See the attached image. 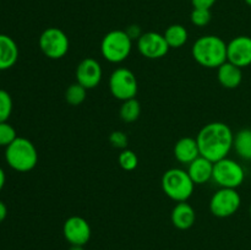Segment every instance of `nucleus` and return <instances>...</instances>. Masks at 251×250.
<instances>
[{"label": "nucleus", "mask_w": 251, "mask_h": 250, "mask_svg": "<svg viewBox=\"0 0 251 250\" xmlns=\"http://www.w3.org/2000/svg\"><path fill=\"white\" fill-rule=\"evenodd\" d=\"M196 141L200 150V156L215 163L228 157L233 149L234 134L226 123L213 122L201 127L196 136Z\"/></svg>", "instance_id": "nucleus-1"}, {"label": "nucleus", "mask_w": 251, "mask_h": 250, "mask_svg": "<svg viewBox=\"0 0 251 250\" xmlns=\"http://www.w3.org/2000/svg\"><path fill=\"white\" fill-rule=\"evenodd\" d=\"M191 54L199 65L207 69H218L227 61V43L218 36H202L195 41Z\"/></svg>", "instance_id": "nucleus-2"}, {"label": "nucleus", "mask_w": 251, "mask_h": 250, "mask_svg": "<svg viewBox=\"0 0 251 250\" xmlns=\"http://www.w3.org/2000/svg\"><path fill=\"white\" fill-rule=\"evenodd\" d=\"M5 161L14 171L27 173L38 163V152L31 140L17 136L14 142L5 147Z\"/></svg>", "instance_id": "nucleus-3"}, {"label": "nucleus", "mask_w": 251, "mask_h": 250, "mask_svg": "<svg viewBox=\"0 0 251 250\" xmlns=\"http://www.w3.org/2000/svg\"><path fill=\"white\" fill-rule=\"evenodd\" d=\"M161 184L163 193L176 202L188 201L195 188V183L190 178L188 171L181 168H172L164 172Z\"/></svg>", "instance_id": "nucleus-4"}, {"label": "nucleus", "mask_w": 251, "mask_h": 250, "mask_svg": "<svg viewBox=\"0 0 251 250\" xmlns=\"http://www.w3.org/2000/svg\"><path fill=\"white\" fill-rule=\"evenodd\" d=\"M132 49V39L125 29L109 31L100 42V53L112 64L123 63L129 58Z\"/></svg>", "instance_id": "nucleus-5"}, {"label": "nucleus", "mask_w": 251, "mask_h": 250, "mask_svg": "<svg viewBox=\"0 0 251 250\" xmlns=\"http://www.w3.org/2000/svg\"><path fill=\"white\" fill-rule=\"evenodd\" d=\"M212 180L220 188L238 189L244 183L245 171L239 162L226 157L213 164Z\"/></svg>", "instance_id": "nucleus-6"}, {"label": "nucleus", "mask_w": 251, "mask_h": 250, "mask_svg": "<svg viewBox=\"0 0 251 250\" xmlns=\"http://www.w3.org/2000/svg\"><path fill=\"white\" fill-rule=\"evenodd\" d=\"M38 46L42 53L49 59L58 60L64 58L69 51L70 42L63 29L58 27H48L42 32L38 39Z\"/></svg>", "instance_id": "nucleus-7"}, {"label": "nucleus", "mask_w": 251, "mask_h": 250, "mask_svg": "<svg viewBox=\"0 0 251 250\" xmlns=\"http://www.w3.org/2000/svg\"><path fill=\"white\" fill-rule=\"evenodd\" d=\"M110 93L117 100H124L136 98L139 83L135 74L126 68H118L109 77Z\"/></svg>", "instance_id": "nucleus-8"}, {"label": "nucleus", "mask_w": 251, "mask_h": 250, "mask_svg": "<svg viewBox=\"0 0 251 250\" xmlns=\"http://www.w3.org/2000/svg\"><path fill=\"white\" fill-rule=\"evenodd\" d=\"M242 205V198L237 189L220 188L210 200V211L218 218H227L237 213Z\"/></svg>", "instance_id": "nucleus-9"}, {"label": "nucleus", "mask_w": 251, "mask_h": 250, "mask_svg": "<svg viewBox=\"0 0 251 250\" xmlns=\"http://www.w3.org/2000/svg\"><path fill=\"white\" fill-rule=\"evenodd\" d=\"M137 49L142 56L156 60L166 56L171 48L163 34L150 31L142 33V36L137 39Z\"/></svg>", "instance_id": "nucleus-10"}, {"label": "nucleus", "mask_w": 251, "mask_h": 250, "mask_svg": "<svg viewBox=\"0 0 251 250\" xmlns=\"http://www.w3.org/2000/svg\"><path fill=\"white\" fill-rule=\"evenodd\" d=\"M63 234L70 245H85L90 242L91 225L87 221L80 216H71L64 222Z\"/></svg>", "instance_id": "nucleus-11"}, {"label": "nucleus", "mask_w": 251, "mask_h": 250, "mask_svg": "<svg viewBox=\"0 0 251 250\" xmlns=\"http://www.w3.org/2000/svg\"><path fill=\"white\" fill-rule=\"evenodd\" d=\"M102 66L95 58L82 59L76 68V82L82 85L86 90L97 87L102 81Z\"/></svg>", "instance_id": "nucleus-12"}, {"label": "nucleus", "mask_w": 251, "mask_h": 250, "mask_svg": "<svg viewBox=\"0 0 251 250\" xmlns=\"http://www.w3.org/2000/svg\"><path fill=\"white\" fill-rule=\"evenodd\" d=\"M227 61L240 69L251 65V37L238 36L227 43Z\"/></svg>", "instance_id": "nucleus-13"}, {"label": "nucleus", "mask_w": 251, "mask_h": 250, "mask_svg": "<svg viewBox=\"0 0 251 250\" xmlns=\"http://www.w3.org/2000/svg\"><path fill=\"white\" fill-rule=\"evenodd\" d=\"M171 220L174 227L180 230H186L195 225L196 212L193 206L188 203V201L176 202L172 210Z\"/></svg>", "instance_id": "nucleus-14"}, {"label": "nucleus", "mask_w": 251, "mask_h": 250, "mask_svg": "<svg viewBox=\"0 0 251 250\" xmlns=\"http://www.w3.org/2000/svg\"><path fill=\"white\" fill-rule=\"evenodd\" d=\"M199 156H200V150L196 137L195 139L190 136L181 137L174 145V157L180 163L190 164Z\"/></svg>", "instance_id": "nucleus-15"}, {"label": "nucleus", "mask_w": 251, "mask_h": 250, "mask_svg": "<svg viewBox=\"0 0 251 250\" xmlns=\"http://www.w3.org/2000/svg\"><path fill=\"white\" fill-rule=\"evenodd\" d=\"M19 59V47L14 38L0 33V71L9 70Z\"/></svg>", "instance_id": "nucleus-16"}, {"label": "nucleus", "mask_w": 251, "mask_h": 250, "mask_svg": "<svg viewBox=\"0 0 251 250\" xmlns=\"http://www.w3.org/2000/svg\"><path fill=\"white\" fill-rule=\"evenodd\" d=\"M217 78L222 87L234 90L239 87L243 81V69L229 61H226L217 69Z\"/></svg>", "instance_id": "nucleus-17"}, {"label": "nucleus", "mask_w": 251, "mask_h": 250, "mask_svg": "<svg viewBox=\"0 0 251 250\" xmlns=\"http://www.w3.org/2000/svg\"><path fill=\"white\" fill-rule=\"evenodd\" d=\"M213 164H215L213 162L202 156H199L190 164H188V173L195 185L196 184H205L212 179Z\"/></svg>", "instance_id": "nucleus-18"}, {"label": "nucleus", "mask_w": 251, "mask_h": 250, "mask_svg": "<svg viewBox=\"0 0 251 250\" xmlns=\"http://www.w3.org/2000/svg\"><path fill=\"white\" fill-rule=\"evenodd\" d=\"M233 149L245 161H251V129H242L234 135Z\"/></svg>", "instance_id": "nucleus-19"}, {"label": "nucleus", "mask_w": 251, "mask_h": 250, "mask_svg": "<svg viewBox=\"0 0 251 250\" xmlns=\"http://www.w3.org/2000/svg\"><path fill=\"white\" fill-rule=\"evenodd\" d=\"M169 48H181L188 42V29L183 25H171L163 33Z\"/></svg>", "instance_id": "nucleus-20"}, {"label": "nucleus", "mask_w": 251, "mask_h": 250, "mask_svg": "<svg viewBox=\"0 0 251 250\" xmlns=\"http://www.w3.org/2000/svg\"><path fill=\"white\" fill-rule=\"evenodd\" d=\"M141 114V105L136 98L124 100L120 107L119 115L120 119L124 123H134L136 122Z\"/></svg>", "instance_id": "nucleus-21"}, {"label": "nucleus", "mask_w": 251, "mask_h": 250, "mask_svg": "<svg viewBox=\"0 0 251 250\" xmlns=\"http://www.w3.org/2000/svg\"><path fill=\"white\" fill-rule=\"evenodd\" d=\"M87 96V90L78 82L71 83L65 91V100L73 107L82 104Z\"/></svg>", "instance_id": "nucleus-22"}, {"label": "nucleus", "mask_w": 251, "mask_h": 250, "mask_svg": "<svg viewBox=\"0 0 251 250\" xmlns=\"http://www.w3.org/2000/svg\"><path fill=\"white\" fill-rule=\"evenodd\" d=\"M118 162H119V166L124 171L131 172L136 169L137 164H139V158H137L136 153L132 150L125 149L122 150V152H120L119 157H118Z\"/></svg>", "instance_id": "nucleus-23"}, {"label": "nucleus", "mask_w": 251, "mask_h": 250, "mask_svg": "<svg viewBox=\"0 0 251 250\" xmlns=\"http://www.w3.org/2000/svg\"><path fill=\"white\" fill-rule=\"evenodd\" d=\"M12 98L10 93L5 90H0V123L7 122L12 113Z\"/></svg>", "instance_id": "nucleus-24"}, {"label": "nucleus", "mask_w": 251, "mask_h": 250, "mask_svg": "<svg viewBox=\"0 0 251 250\" xmlns=\"http://www.w3.org/2000/svg\"><path fill=\"white\" fill-rule=\"evenodd\" d=\"M212 19L210 9H201V7H194L190 14L191 24L198 27L207 26Z\"/></svg>", "instance_id": "nucleus-25"}, {"label": "nucleus", "mask_w": 251, "mask_h": 250, "mask_svg": "<svg viewBox=\"0 0 251 250\" xmlns=\"http://www.w3.org/2000/svg\"><path fill=\"white\" fill-rule=\"evenodd\" d=\"M17 139L15 127L7 122L0 123V147H7Z\"/></svg>", "instance_id": "nucleus-26"}, {"label": "nucleus", "mask_w": 251, "mask_h": 250, "mask_svg": "<svg viewBox=\"0 0 251 250\" xmlns=\"http://www.w3.org/2000/svg\"><path fill=\"white\" fill-rule=\"evenodd\" d=\"M109 142L112 144L113 147L120 150H125L127 146V136L125 132L117 130V131H113L109 135Z\"/></svg>", "instance_id": "nucleus-27"}, {"label": "nucleus", "mask_w": 251, "mask_h": 250, "mask_svg": "<svg viewBox=\"0 0 251 250\" xmlns=\"http://www.w3.org/2000/svg\"><path fill=\"white\" fill-rule=\"evenodd\" d=\"M125 31H126V33L129 34V37L132 39V41H135V39L137 41V39L142 36V33H144V32L141 31V28H140L139 26H136V25L129 26Z\"/></svg>", "instance_id": "nucleus-28"}, {"label": "nucleus", "mask_w": 251, "mask_h": 250, "mask_svg": "<svg viewBox=\"0 0 251 250\" xmlns=\"http://www.w3.org/2000/svg\"><path fill=\"white\" fill-rule=\"evenodd\" d=\"M217 0H191L194 7H201V9H210L216 4Z\"/></svg>", "instance_id": "nucleus-29"}, {"label": "nucleus", "mask_w": 251, "mask_h": 250, "mask_svg": "<svg viewBox=\"0 0 251 250\" xmlns=\"http://www.w3.org/2000/svg\"><path fill=\"white\" fill-rule=\"evenodd\" d=\"M7 216V207L6 205L4 203V201L0 200V223L6 218Z\"/></svg>", "instance_id": "nucleus-30"}, {"label": "nucleus", "mask_w": 251, "mask_h": 250, "mask_svg": "<svg viewBox=\"0 0 251 250\" xmlns=\"http://www.w3.org/2000/svg\"><path fill=\"white\" fill-rule=\"evenodd\" d=\"M5 181H6V175H5L4 169H2L1 167H0V191H1L2 188H4Z\"/></svg>", "instance_id": "nucleus-31"}, {"label": "nucleus", "mask_w": 251, "mask_h": 250, "mask_svg": "<svg viewBox=\"0 0 251 250\" xmlns=\"http://www.w3.org/2000/svg\"><path fill=\"white\" fill-rule=\"evenodd\" d=\"M69 250H85L83 245H71Z\"/></svg>", "instance_id": "nucleus-32"}, {"label": "nucleus", "mask_w": 251, "mask_h": 250, "mask_svg": "<svg viewBox=\"0 0 251 250\" xmlns=\"http://www.w3.org/2000/svg\"><path fill=\"white\" fill-rule=\"evenodd\" d=\"M244 1H245V4L249 5V6L251 7V0H244Z\"/></svg>", "instance_id": "nucleus-33"}, {"label": "nucleus", "mask_w": 251, "mask_h": 250, "mask_svg": "<svg viewBox=\"0 0 251 250\" xmlns=\"http://www.w3.org/2000/svg\"><path fill=\"white\" fill-rule=\"evenodd\" d=\"M249 213H250V217H251V203H250V207H249Z\"/></svg>", "instance_id": "nucleus-34"}]
</instances>
